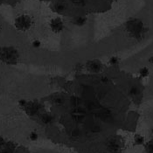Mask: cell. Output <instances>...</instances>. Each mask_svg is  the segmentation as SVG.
<instances>
[{
    "label": "cell",
    "mask_w": 153,
    "mask_h": 153,
    "mask_svg": "<svg viewBox=\"0 0 153 153\" xmlns=\"http://www.w3.org/2000/svg\"><path fill=\"white\" fill-rule=\"evenodd\" d=\"M86 21H87V19L85 17H78V18L75 19L74 23L76 24L77 25H79V26H82L83 25H85Z\"/></svg>",
    "instance_id": "ba28073f"
},
{
    "label": "cell",
    "mask_w": 153,
    "mask_h": 153,
    "mask_svg": "<svg viewBox=\"0 0 153 153\" xmlns=\"http://www.w3.org/2000/svg\"><path fill=\"white\" fill-rule=\"evenodd\" d=\"M4 145V140L2 137H0V148L3 147Z\"/></svg>",
    "instance_id": "ac0fdd59"
},
{
    "label": "cell",
    "mask_w": 153,
    "mask_h": 153,
    "mask_svg": "<svg viewBox=\"0 0 153 153\" xmlns=\"http://www.w3.org/2000/svg\"><path fill=\"white\" fill-rule=\"evenodd\" d=\"M30 139L33 140V141H35L38 139V134L36 132H32L30 134Z\"/></svg>",
    "instance_id": "5bb4252c"
},
{
    "label": "cell",
    "mask_w": 153,
    "mask_h": 153,
    "mask_svg": "<svg viewBox=\"0 0 153 153\" xmlns=\"http://www.w3.org/2000/svg\"><path fill=\"white\" fill-rule=\"evenodd\" d=\"M40 45H41V43H40L39 40H34V41L33 42V47H35V48L39 47H40Z\"/></svg>",
    "instance_id": "e0dca14e"
},
{
    "label": "cell",
    "mask_w": 153,
    "mask_h": 153,
    "mask_svg": "<svg viewBox=\"0 0 153 153\" xmlns=\"http://www.w3.org/2000/svg\"><path fill=\"white\" fill-rule=\"evenodd\" d=\"M109 62H110V64H112V65H116V64H117L118 62H119V59L117 57H112L110 60H109Z\"/></svg>",
    "instance_id": "9a60e30c"
},
{
    "label": "cell",
    "mask_w": 153,
    "mask_h": 153,
    "mask_svg": "<svg viewBox=\"0 0 153 153\" xmlns=\"http://www.w3.org/2000/svg\"><path fill=\"white\" fill-rule=\"evenodd\" d=\"M50 26H51V29L53 32L58 33H60L63 28H64V23L63 21L59 19V18H56L54 19H53L50 23Z\"/></svg>",
    "instance_id": "8992f818"
},
{
    "label": "cell",
    "mask_w": 153,
    "mask_h": 153,
    "mask_svg": "<svg viewBox=\"0 0 153 153\" xmlns=\"http://www.w3.org/2000/svg\"><path fill=\"white\" fill-rule=\"evenodd\" d=\"M108 151L110 152H119L121 151V149H122V143L117 137L112 138L108 143Z\"/></svg>",
    "instance_id": "277c9868"
},
{
    "label": "cell",
    "mask_w": 153,
    "mask_h": 153,
    "mask_svg": "<svg viewBox=\"0 0 153 153\" xmlns=\"http://www.w3.org/2000/svg\"><path fill=\"white\" fill-rule=\"evenodd\" d=\"M32 19L28 15H20L15 19V27L19 31H26L32 25Z\"/></svg>",
    "instance_id": "7a4b0ae2"
},
{
    "label": "cell",
    "mask_w": 153,
    "mask_h": 153,
    "mask_svg": "<svg viewBox=\"0 0 153 153\" xmlns=\"http://www.w3.org/2000/svg\"><path fill=\"white\" fill-rule=\"evenodd\" d=\"M87 68L88 69L91 71V72H99L102 68L101 63L98 60H92V61H88L87 63Z\"/></svg>",
    "instance_id": "52a82bcc"
},
{
    "label": "cell",
    "mask_w": 153,
    "mask_h": 153,
    "mask_svg": "<svg viewBox=\"0 0 153 153\" xmlns=\"http://www.w3.org/2000/svg\"><path fill=\"white\" fill-rule=\"evenodd\" d=\"M130 94H132V95H136V94H137V88L136 87H133V88L130 89Z\"/></svg>",
    "instance_id": "2e32d148"
},
{
    "label": "cell",
    "mask_w": 153,
    "mask_h": 153,
    "mask_svg": "<svg viewBox=\"0 0 153 153\" xmlns=\"http://www.w3.org/2000/svg\"><path fill=\"white\" fill-rule=\"evenodd\" d=\"M152 133H153V129H152Z\"/></svg>",
    "instance_id": "44dd1931"
},
{
    "label": "cell",
    "mask_w": 153,
    "mask_h": 153,
    "mask_svg": "<svg viewBox=\"0 0 153 153\" xmlns=\"http://www.w3.org/2000/svg\"><path fill=\"white\" fill-rule=\"evenodd\" d=\"M143 141H144V139H143V137L142 136L136 135V137H135V143H136V144H142V143H143Z\"/></svg>",
    "instance_id": "8fae6325"
},
{
    "label": "cell",
    "mask_w": 153,
    "mask_h": 153,
    "mask_svg": "<svg viewBox=\"0 0 153 153\" xmlns=\"http://www.w3.org/2000/svg\"><path fill=\"white\" fill-rule=\"evenodd\" d=\"M145 149H146L147 153H153V140H151V141L147 143V144L145 146Z\"/></svg>",
    "instance_id": "30bf717a"
},
{
    "label": "cell",
    "mask_w": 153,
    "mask_h": 153,
    "mask_svg": "<svg viewBox=\"0 0 153 153\" xmlns=\"http://www.w3.org/2000/svg\"><path fill=\"white\" fill-rule=\"evenodd\" d=\"M0 31H1V25H0Z\"/></svg>",
    "instance_id": "ffe728a7"
},
{
    "label": "cell",
    "mask_w": 153,
    "mask_h": 153,
    "mask_svg": "<svg viewBox=\"0 0 153 153\" xmlns=\"http://www.w3.org/2000/svg\"><path fill=\"white\" fill-rule=\"evenodd\" d=\"M127 28H128V31L131 33L136 38H138L141 35L143 30V24L140 20H137V19H133L130 21L127 24Z\"/></svg>",
    "instance_id": "3957f363"
},
{
    "label": "cell",
    "mask_w": 153,
    "mask_h": 153,
    "mask_svg": "<svg viewBox=\"0 0 153 153\" xmlns=\"http://www.w3.org/2000/svg\"><path fill=\"white\" fill-rule=\"evenodd\" d=\"M0 59L9 65L16 64L19 59V53L12 47H4L0 48Z\"/></svg>",
    "instance_id": "6da1fadb"
},
{
    "label": "cell",
    "mask_w": 153,
    "mask_h": 153,
    "mask_svg": "<svg viewBox=\"0 0 153 153\" xmlns=\"http://www.w3.org/2000/svg\"><path fill=\"white\" fill-rule=\"evenodd\" d=\"M149 60H150V62H151V63H152V64H153V56H152V57H151Z\"/></svg>",
    "instance_id": "d6986e66"
},
{
    "label": "cell",
    "mask_w": 153,
    "mask_h": 153,
    "mask_svg": "<svg viewBox=\"0 0 153 153\" xmlns=\"http://www.w3.org/2000/svg\"><path fill=\"white\" fill-rule=\"evenodd\" d=\"M64 9H65V7H64V5L63 4H55L54 5V10L56 11V12H61L64 11Z\"/></svg>",
    "instance_id": "4fadbf2b"
},
{
    "label": "cell",
    "mask_w": 153,
    "mask_h": 153,
    "mask_svg": "<svg viewBox=\"0 0 153 153\" xmlns=\"http://www.w3.org/2000/svg\"><path fill=\"white\" fill-rule=\"evenodd\" d=\"M139 73H140L142 77H146L149 74V69L147 68H145V67L144 68H142L140 71H139Z\"/></svg>",
    "instance_id": "7c38bea8"
},
{
    "label": "cell",
    "mask_w": 153,
    "mask_h": 153,
    "mask_svg": "<svg viewBox=\"0 0 153 153\" xmlns=\"http://www.w3.org/2000/svg\"><path fill=\"white\" fill-rule=\"evenodd\" d=\"M52 120H53V117L50 116V115H48V114H45V115H43L42 116V117H41V121L44 123H51L52 122Z\"/></svg>",
    "instance_id": "9c48e42d"
},
{
    "label": "cell",
    "mask_w": 153,
    "mask_h": 153,
    "mask_svg": "<svg viewBox=\"0 0 153 153\" xmlns=\"http://www.w3.org/2000/svg\"><path fill=\"white\" fill-rule=\"evenodd\" d=\"M25 112L29 115V116H34L35 114L38 113L39 109V105L35 102H26V104L24 107Z\"/></svg>",
    "instance_id": "5b68a950"
}]
</instances>
